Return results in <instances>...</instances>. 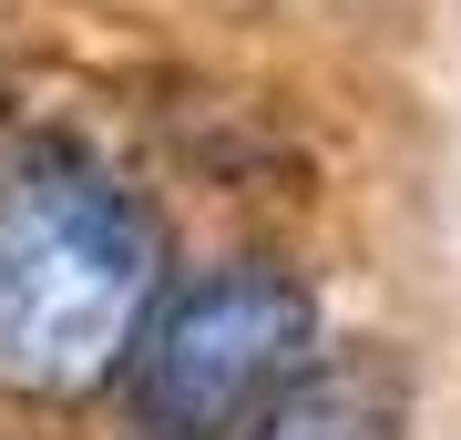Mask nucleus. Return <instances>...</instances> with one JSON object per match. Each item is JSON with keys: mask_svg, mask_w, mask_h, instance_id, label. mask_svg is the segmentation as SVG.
<instances>
[{"mask_svg": "<svg viewBox=\"0 0 461 440\" xmlns=\"http://www.w3.org/2000/svg\"><path fill=\"white\" fill-rule=\"evenodd\" d=\"M165 287L144 195L83 144L0 154V390L72 400L123 369Z\"/></svg>", "mask_w": 461, "mask_h": 440, "instance_id": "obj_1", "label": "nucleus"}, {"mask_svg": "<svg viewBox=\"0 0 461 440\" xmlns=\"http://www.w3.org/2000/svg\"><path fill=\"white\" fill-rule=\"evenodd\" d=\"M318 369V297L267 256L195 266L185 287H154L144 328L123 348V409L144 440H236Z\"/></svg>", "mask_w": 461, "mask_h": 440, "instance_id": "obj_2", "label": "nucleus"}, {"mask_svg": "<svg viewBox=\"0 0 461 440\" xmlns=\"http://www.w3.org/2000/svg\"><path fill=\"white\" fill-rule=\"evenodd\" d=\"M257 440H411V400H400V379L379 369V359H348V369L318 359L257 420Z\"/></svg>", "mask_w": 461, "mask_h": 440, "instance_id": "obj_3", "label": "nucleus"}]
</instances>
